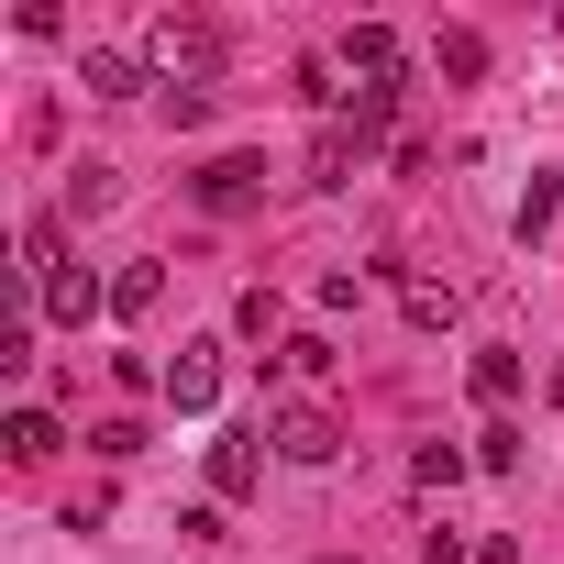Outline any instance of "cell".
<instances>
[{
    "label": "cell",
    "mask_w": 564,
    "mask_h": 564,
    "mask_svg": "<svg viewBox=\"0 0 564 564\" xmlns=\"http://www.w3.org/2000/svg\"><path fill=\"white\" fill-rule=\"evenodd\" d=\"M100 311H111V276H89V265H56V276H45V322H56V333H89Z\"/></svg>",
    "instance_id": "cell-1"
},
{
    "label": "cell",
    "mask_w": 564,
    "mask_h": 564,
    "mask_svg": "<svg viewBox=\"0 0 564 564\" xmlns=\"http://www.w3.org/2000/svg\"><path fill=\"white\" fill-rule=\"evenodd\" d=\"M265 443L289 454V465H333V454H344V432H333V410H276V421H265Z\"/></svg>",
    "instance_id": "cell-2"
},
{
    "label": "cell",
    "mask_w": 564,
    "mask_h": 564,
    "mask_svg": "<svg viewBox=\"0 0 564 564\" xmlns=\"http://www.w3.org/2000/svg\"><path fill=\"white\" fill-rule=\"evenodd\" d=\"M210 56H221V45H210V23H177V12H166V23L144 34V67H166V78H199Z\"/></svg>",
    "instance_id": "cell-3"
},
{
    "label": "cell",
    "mask_w": 564,
    "mask_h": 564,
    "mask_svg": "<svg viewBox=\"0 0 564 564\" xmlns=\"http://www.w3.org/2000/svg\"><path fill=\"white\" fill-rule=\"evenodd\" d=\"M254 199H265V166L254 155H210L199 166V210H254Z\"/></svg>",
    "instance_id": "cell-4"
},
{
    "label": "cell",
    "mask_w": 564,
    "mask_h": 564,
    "mask_svg": "<svg viewBox=\"0 0 564 564\" xmlns=\"http://www.w3.org/2000/svg\"><path fill=\"white\" fill-rule=\"evenodd\" d=\"M166 399L199 421V410L221 399V344H177V366H166Z\"/></svg>",
    "instance_id": "cell-5"
},
{
    "label": "cell",
    "mask_w": 564,
    "mask_h": 564,
    "mask_svg": "<svg viewBox=\"0 0 564 564\" xmlns=\"http://www.w3.org/2000/svg\"><path fill=\"white\" fill-rule=\"evenodd\" d=\"M254 443H265V432H221V443H210V498H254V476H265Z\"/></svg>",
    "instance_id": "cell-6"
},
{
    "label": "cell",
    "mask_w": 564,
    "mask_h": 564,
    "mask_svg": "<svg viewBox=\"0 0 564 564\" xmlns=\"http://www.w3.org/2000/svg\"><path fill=\"white\" fill-rule=\"evenodd\" d=\"M78 89H89V100H144V56H122V45H89Z\"/></svg>",
    "instance_id": "cell-7"
},
{
    "label": "cell",
    "mask_w": 564,
    "mask_h": 564,
    "mask_svg": "<svg viewBox=\"0 0 564 564\" xmlns=\"http://www.w3.org/2000/svg\"><path fill=\"white\" fill-rule=\"evenodd\" d=\"M344 67H355L366 89H377V78H399V34H388V23H355V34H344Z\"/></svg>",
    "instance_id": "cell-8"
},
{
    "label": "cell",
    "mask_w": 564,
    "mask_h": 564,
    "mask_svg": "<svg viewBox=\"0 0 564 564\" xmlns=\"http://www.w3.org/2000/svg\"><path fill=\"white\" fill-rule=\"evenodd\" d=\"M111 199H122V166H100V155H89V166H67V221H100Z\"/></svg>",
    "instance_id": "cell-9"
},
{
    "label": "cell",
    "mask_w": 564,
    "mask_h": 564,
    "mask_svg": "<svg viewBox=\"0 0 564 564\" xmlns=\"http://www.w3.org/2000/svg\"><path fill=\"white\" fill-rule=\"evenodd\" d=\"M0 443H12V465H45L67 432H56V410H12V421H0Z\"/></svg>",
    "instance_id": "cell-10"
},
{
    "label": "cell",
    "mask_w": 564,
    "mask_h": 564,
    "mask_svg": "<svg viewBox=\"0 0 564 564\" xmlns=\"http://www.w3.org/2000/svg\"><path fill=\"white\" fill-rule=\"evenodd\" d=\"M355 166H366V144H355V122H322V144H311V177H322V188H344Z\"/></svg>",
    "instance_id": "cell-11"
},
{
    "label": "cell",
    "mask_w": 564,
    "mask_h": 564,
    "mask_svg": "<svg viewBox=\"0 0 564 564\" xmlns=\"http://www.w3.org/2000/svg\"><path fill=\"white\" fill-rule=\"evenodd\" d=\"M465 476H476V454H465V443H421V454H410V487H432V498H443V487H465Z\"/></svg>",
    "instance_id": "cell-12"
},
{
    "label": "cell",
    "mask_w": 564,
    "mask_h": 564,
    "mask_svg": "<svg viewBox=\"0 0 564 564\" xmlns=\"http://www.w3.org/2000/svg\"><path fill=\"white\" fill-rule=\"evenodd\" d=\"M56 265H67V221H45V210H34V221H23V276H34V289H45Z\"/></svg>",
    "instance_id": "cell-13"
},
{
    "label": "cell",
    "mask_w": 564,
    "mask_h": 564,
    "mask_svg": "<svg viewBox=\"0 0 564 564\" xmlns=\"http://www.w3.org/2000/svg\"><path fill=\"white\" fill-rule=\"evenodd\" d=\"M399 311H410L421 333H443V322H454V289H443V276H399Z\"/></svg>",
    "instance_id": "cell-14"
},
{
    "label": "cell",
    "mask_w": 564,
    "mask_h": 564,
    "mask_svg": "<svg viewBox=\"0 0 564 564\" xmlns=\"http://www.w3.org/2000/svg\"><path fill=\"white\" fill-rule=\"evenodd\" d=\"M276 366H289V377H333L344 355H333V333H289V344H276Z\"/></svg>",
    "instance_id": "cell-15"
},
{
    "label": "cell",
    "mask_w": 564,
    "mask_h": 564,
    "mask_svg": "<svg viewBox=\"0 0 564 564\" xmlns=\"http://www.w3.org/2000/svg\"><path fill=\"white\" fill-rule=\"evenodd\" d=\"M465 377H476V399H520V355H509V344H487Z\"/></svg>",
    "instance_id": "cell-16"
},
{
    "label": "cell",
    "mask_w": 564,
    "mask_h": 564,
    "mask_svg": "<svg viewBox=\"0 0 564 564\" xmlns=\"http://www.w3.org/2000/svg\"><path fill=\"white\" fill-rule=\"evenodd\" d=\"M155 289H166L155 265H122V276H111V311H122V322H144V311H155Z\"/></svg>",
    "instance_id": "cell-17"
},
{
    "label": "cell",
    "mask_w": 564,
    "mask_h": 564,
    "mask_svg": "<svg viewBox=\"0 0 564 564\" xmlns=\"http://www.w3.org/2000/svg\"><path fill=\"white\" fill-rule=\"evenodd\" d=\"M432 67H443V78H487V34H443Z\"/></svg>",
    "instance_id": "cell-18"
},
{
    "label": "cell",
    "mask_w": 564,
    "mask_h": 564,
    "mask_svg": "<svg viewBox=\"0 0 564 564\" xmlns=\"http://www.w3.org/2000/svg\"><path fill=\"white\" fill-rule=\"evenodd\" d=\"M476 465H487V476H509V465H520V432H509V421H498V432H476Z\"/></svg>",
    "instance_id": "cell-19"
},
{
    "label": "cell",
    "mask_w": 564,
    "mask_h": 564,
    "mask_svg": "<svg viewBox=\"0 0 564 564\" xmlns=\"http://www.w3.org/2000/svg\"><path fill=\"white\" fill-rule=\"evenodd\" d=\"M476 564H520V542H509V531H487V542H476Z\"/></svg>",
    "instance_id": "cell-20"
},
{
    "label": "cell",
    "mask_w": 564,
    "mask_h": 564,
    "mask_svg": "<svg viewBox=\"0 0 564 564\" xmlns=\"http://www.w3.org/2000/svg\"><path fill=\"white\" fill-rule=\"evenodd\" d=\"M553 399H564V355H553Z\"/></svg>",
    "instance_id": "cell-21"
},
{
    "label": "cell",
    "mask_w": 564,
    "mask_h": 564,
    "mask_svg": "<svg viewBox=\"0 0 564 564\" xmlns=\"http://www.w3.org/2000/svg\"><path fill=\"white\" fill-rule=\"evenodd\" d=\"M553 34H564V12H553Z\"/></svg>",
    "instance_id": "cell-22"
}]
</instances>
